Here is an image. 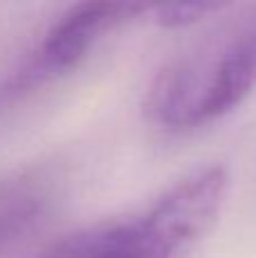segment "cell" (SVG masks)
<instances>
[{
    "instance_id": "6",
    "label": "cell",
    "mask_w": 256,
    "mask_h": 258,
    "mask_svg": "<svg viewBox=\"0 0 256 258\" xmlns=\"http://www.w3.org/2000/svg\"><path fill=\"white\" fill-rule=\"evenodd\" d=\"M9 181H12V179H5V181H3V179H0V197H3V195H5V190H7Z\"/></svg>"
},
{
    "instance_id": "4",
    "label": "cell",
    "mask_w": 256,
    "mask_h": 258,
    "mask_svg": "<svg viewBox=\"0 0 256 258\" xmlns=\"http://www.w3.org/2000/svg\"><path fill=\"white\" fill-rule=\"evenodd\" d=\"M43 190L32 179H12L0 197V254L21 240L43 213Z\"/></svg>"
},
{
    "instance_id": "1",
    "label": "cell",
    "mask_w": 256,
    "mask_h": 258,
    "mask_svg": "<svg viewBox=\"0 0 256 258\" xmlns=\"http://www.w3.org/2000/svg\"><path fill=\"white\" fill-rule=\"evenodd\" d=\"M220 16L150 82L143 113L154 127L211 125L256 91V3L225 7Z\"/></svg>"
},
{
    "instance_id": "5",
    "label": "cell",
    "mask_w": 256,
    "mask_h": 258,
    "mask_svg": "<svg viewBox=\"0 0 256 258\" xmlns=\"http://www.w3.org/2000/svg\"><path fill=\"white\" fill-rule=\"evenodd\" d=\"M225 5H159L150 7L148 14H154V21L161 27H186L200 23L211 14H220Z\"/></svg>"
},
{
    "instance_id": "2",
    "label": "cell",
    "mask_w": 256,
    "mask_h": 258,
    "mask_svg": "<svg viewBox=\"0 0 256 258\" xmlns=\"http://www.w3.org/2000/svg\"><path fill=\"white\" fill-rule=\"evenodd\" d=\"M227 190V170L209 165L175 183L143 213L80 229L41 258H186L213 229Z\"/></svg>"
},
{
    "instance_id": "3",
    "label": "cell",
    "mask_w": 256,
    "mask_h": 258,
    "mask_svg": "<svg viewBox=\"0 0 256 258\" xmlns=\"http://www.w3.org/2000/svg\"><path fill=\"white\" fill-rule=\"evenodd\" d=\"M141 14L148 7L130 3H80L61 12L34 48L0 77V118L77 71L104 36Z\"/></svg>"
}]
</instances>
